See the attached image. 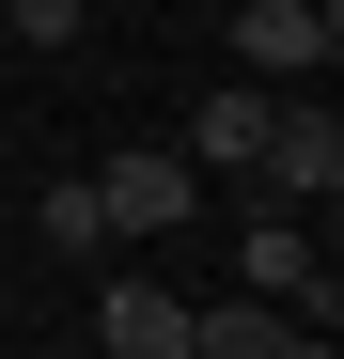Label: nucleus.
I'll use <instances>...</instances> for the list:
<instances>
[{
	"label": "nucleus",
	"instance_id": "1",
	"mask_svg": "<svg viewBox=\"0 0 344 359\" xmlns=\"http://www.w3.org/2000/svg\"><path fill=\"white\" fill-rule=\"evenodd\" d=\"M251 188H266L282 219H329V203H344V109H329V79H313V94H266Z\"/></svg>",
	"mask_w": 344,
	"mask_h": 359
},
{
	"label": "nucleus",
	"instance_id": "2",
	"mask_svg": "<svg viewBox=\"0 0 344 359\" xmlns=\"http://www.w3.org/2000/svg\"><path fill=\"white\" fill-rule=\"evenodd\" d=\"M235 63H251L266 94H313V79L344 63V16H329V0H235Z\"/></svg>",
	"mask_w": 344,
	"mask_h": 359
},
{
	"label": "nucleus",
	"instance_id": "3",
	"mask_svg": "<svg viewBox=\"0 0 344 359\" xmlns=\"http://www.w3.org/2000/svg\"><path fill=\"white\" fill-rule=\"evenodd\" d=\"M235 281H251V297H282V313H298V328H329V313H344V281L313 266V234L282 219V203H266V219L235 234Z\"/></svg>",
	"mask_w": 344,
	"mask_h": 359
},
{
	"label": "nucleus",
	"instance_id": "4",
	"mask_svg": "<svg viewBox=\"0 0 344 359\" xmlns=\"http://www.w3.org/2000/svg\"><path fill=\"white\" fill-rule=\"evenodd\" d=\"M188 188H204V172L172 156V141H157V156H110V172H94V203H110V234H188Z\"/></svg>",
	"mask_w": 344,
	"mask_h": 359
},
{
	"label": "nucleus",
	"instance_id": "5",
	"mask_svg": "<svg viewBox=\"0 0 344 359\" xmlns=\"http://www.w3.org/2000/svg\"><path fill=\"white\" fill-rule=\"evenodd\" d=\"M94 344L110 359H188V297H172V281H110L94 297Z\"/></svg>",
	"mask_w": 344,
	"mask_h": 359
},
{
	"label": "nucleus",
	"instance_id": "6",
	"mask_svg": "<svg viewBox=\"0 0 344 359\" xmlns=\"http://www.w3.org/2000/svg\"><path fill=\"white\" fill-rule=\"evenodd\" d=\"M251 141H266V79H235V94H204L172 156H188V172H251Z\"/></svg>",
	"mask_w": 344,
	"mask_h": 359
},
{
	"label": "nucleus",
	"instance_id": "7",
	"mask_svg": "<svg viewBox=\"0 0 344 359\" xmlns=\"http://www.w3.org/2000/svg\"><path fill=\"white\" fill-rule=\"evenodd\" d=\"M282 328H298V313H282V297H251V281H235V297H204V313H188V359H266Z\"/></svg>",
	"mask_w": 344,
	"mask_h": 359
},
{
	"label": "nucleus",
	"instance_id": "8",
	"mask_svg": "<svg viewBox=\"0 0 344 359\" xmlns=\"http://www.w3.org/2000/svg\"><path fill=\"white\" fill-rule=\"evenodd\" d=\"M32 219H47V250H63V266H79V250H110V203H94V172H47V203H32Z\"/></svg>",
	"mask_w": 344,
	"mask_h": 359
},
{
	"label": "nucleus",
	"instance_id": "9",
	"mask_svg": "<svg viewBox=\"0 0 344 359\" xmlns=\"http://www.w3.org/2000/svg\"><path fill=\"white\" fill-rule=\"evenodd\" d=\"M79 16H94V0H0V47H63Z\"/></svg>",
	"mask_w": 344,
	"mask_h": 359
}]
</instances>
